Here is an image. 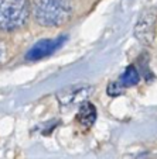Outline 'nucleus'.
I'll return each instance as SVG.
<instances>
[{"instance_id":"obj_1","label":"nucleus","mask_w":157,"mask_h":159,"mask_svg":"<svg viewBox=\"0 0 157 159\" xmlns=\"http://www.w3.org/2000/svg\"><path fill=\"white\" fill-rule=\"evenodd\" d=\"M74 11L72 0H34L33 16L40 25L58 27L65 24Z\"/></svg>"},{"instance_id":"obj_2","label":"nucleus","mask_w":157,"mask_h":159,"mask_svg":"<svg viewBox=\"0 0 157 159\" xmlns=\"http://www.w3.org/2000/svg\"><path fill=\"white\" fill-rule=\"evenodd\" d=\"M28 0H0V31H14L30 17Z\"/></svg>"},{"instance_id":"obj_3","label":"nucleus","mask_w":157,"mask_h":159,"mask_svg":"<svg viewBox=\"0 0 157 159\" xmlns=\"http://www.w3.org/2000/svg\"><path fill=\"white\" fill-rule=\"evenodd\" d=\"M156 21L157 10L149 9L140 14L136 25H135V37L143 45H151L156 37Z\"/></svg>"},{"instance_id":"obj_4","label":"nucleus","mask_w":157,"mask_h":159,"mask_svg":"<svg viewBox=\"0 0 157 159\" xmlns=\"http://www.w3.org/2000/svg\"><path fill=\"white\" fill-rule=\"evenodd\" d=\"M65 37H58L55 39H41V41L36 42V44L31 47V49L27 52L26 58L28 61H38L42 58L48 57V55L54 54L61 45L65 41Z\"/></svg>"},{"instance_id":"obj_5","label":"nucleus","mask_w":157,"mask_h":159,"mask_svg":"<svg viewBox=\"0 0 157 159\" xmlns=\"http://www.w3.org/2000/svg\"><path fill=\"white\" fill-rule=\"evenodd\" d=\"M76 120H78V123L81 125L89 128L95 123V120H96V110H95L94 104H91L89 102L82 103L81 107H79L78 116H76Z\"/></svg>"},{"instance_id":"obj_6","label":"nucleus","mask_w":157,"mask_h":159,"mask_svg":"<svg viewBox=\"0 0 157 159\" xmlns=\"http://www.w3.org/2000/svg\"><path fill=\"white\" fill-rule=\"evenodd\" d=\"M89 93H91V89H89V87L71 90L70 93H68V92H66V93L64 92L65 97L61 99V103H62V104H74V103L78 102V100H84L86 96H89Z\"/></svg>"},{"instance_id":"obj_7","label":"nucleus","mask_w":157,"mask_h":159,"mask_svg":"<svg viewBox=\"0 0 157 159\" xmlns=\"http://www.w3.org/2000/svg\"><path fill=\"white\" fill-rule=\"evenodd\" d=\"M139 80H140V76H139V72L136 70V68L135 66H127V69L120 76V86L129 87V86H133V84H137Z\"/></svg>"},{"instance_id":"obj_8","label":"nucleus","mask_w":157,"mask_h":159,"mask_svg":"<svg viewBox=\"0 0 157 159\" xmlns=\"http://www.w3.org/2000/svg\"><path fill=\"white\" fill-rule=\"evenodd\" d=\"M7 58V44L4 39L0 38V63H3Z\"/></svg>"}]
</instances>
